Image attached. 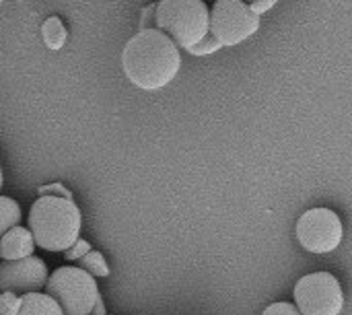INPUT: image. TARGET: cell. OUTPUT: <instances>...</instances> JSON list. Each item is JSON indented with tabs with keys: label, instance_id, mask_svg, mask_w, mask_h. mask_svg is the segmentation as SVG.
Masks as SVG:
<instances>
[{
	"label": "cell",
	"instance_id": "obj_17",
	"mask_svg": "<svg viewBox=\"0 0 352 315\" xmlns=\"http://www.w3.org/2000/svg\"><path fill=\"white\" fill-rule=\"evenodd\" d=\"M262 315H301L299 309L291 303H272L264 309Z\"/></svg>",
	"mask_w": 352,
	"mask_h": 315
},
{
	"label": "cell",
	"instance_id": "obj_20",
	"mask_svg": "<svg viewBox=\"0 0 352 315\" xmlns=\"http://www.w3.org/2000/svg\"><path fill=\"white\" fill-rule=\"evenodd\" d=\"M91 315H105V303H103L101 295H99V299H97V303H95V307H93Z\"/></svg>",
	"mask_w": 352,
	"mask_h": 315
},
{
	"label": "cell",
	"instance_id": "obj_7",
	"mask_svg": "<svg viewBox=\"0 0 352 315\" xmlns=\"http://www.w3.org/2000/svg\"><path fill=\"white\" fill-rule=\"evenodd\" d=\"M344 227L330 208H311L297 223V239L311 254H330L342 243Z\"/></svg>",
	"mask_w": 352,
	"mask_h": 315
},
{
	"label": "cell",
	"instance_id": "obj_6",
	"mask_svg": "<svg viewBox=\"0 0 352 315\" xmlns=\"http://www.w3.org/2000/svg\"><path fill=\"white\" fill-rule=\"evenodd\" d=\"M295 307L301 315H340L344 295L338 279L330 272H314L295 285Z\"/></svg>",
	"mask_w": 352,
	"mask_h": 315
},
{
	"label": "cell",
	"instance_id": "obj_9",
	"mask_svg": "<svg viewBox=\"0 0 352 315\" xmlns=\"http://www.w3.org/2000/svg\"><path fill=\"white\" fill-rule=\"evenodd\" d=\"M35 239L29 229L14 227L0 239V258L4 262H16L35 256Z\"/></svg>",
	"mask_w": 352,
	"mask_h": 315
},
{
	"label": "cell",
	"instance_id": "obj_18",
	"mask_svg": "<svg viewBox=\"0 0 352 315\" xmlns=\"http://www.w3.org/2000/svg\"><path fill=\"white\" fill-rule=\"evenodd\" d=\"M39 194L41 196H56V198H66V200H72V194L62 186V184H52V186H43L39 188Z\"/></svg>",
	"mask_w": 352,
	"mask_h": 315
},
{
	"label": "cell",
	"instance_id": "obj_2",
	"mask_svg": "<svg viewBox=\"0 0 352 315\" xmlns=\"http://www.w3.org/2000/svg\"><path fill=\"white\" fill-rule=\"evenodd\" d=\"M82 215L74 200L39 196L29 210V231L45 252H66L80 239Z\"/></svg>",
	"mask_w": 352,
	"mask_h": 315
},
{
	"label": "cell",
	"instance_id": "obj_4",
	"mask_svg": "<svg viewBox=\"0 0 352 315\" xmlns=\"http://www.w3.org/2000/svg\"><path fill=\"white\" fill-rule=\"evenodd\" d=\"M45 295L60 305L64 315H91L99 299V287L82 268L62 266L50 274Z\"/></svg>",
	"mask_w": 352,
	"mask_h": 315
},
{
	"label": "cell",
	"instance_id": "obj_14",
	"mask_svg": "<svg viewBox=\"0 0 352 315\" xmlns=\"http://www.w3.org/2000/svg\"><path fill=\"white\" fill-rule=\"evenodd\" d=\"M21 307V297L10 291H0V315H14Z\"/></svg>",
	"mask_w": 352,
	"mask_h": 315
},
{
	"label": "cell",
	"instance_id": "obj_15",
	"mask_svg": "<svg viewBox=\"0 0 352 315\" xmlns=\"http://www.w3.org/2000/svg\"><path fill=\"white\" fill-rule=\"evenodd\" d=\"M221 47H223V45H221V43H219V41H217V39H214V37L208 33V35H206V37H204L200 43L192 45L188 52H190V54H194V56H208V54H214V52H219Z\"/></svg>",
	"mask_w": 352,
	"mask_h": 315
},
{
	"label": "cell",
	"instance_id": "obj_19",
	"mask_svg": "<svg viewBox=\"0 0 352 315\" xmlns=\"http://www.w3.org/2000/svg\"><path fill=\"white\" fill-rule=\"evenodd\" d=\"M278 0H256V2H252L250 4V8L258 14V17H262L264 12H268L274 4H276Z\"/></svg>",
	"mask_w": 352,
	"mask_h": 315
},
{
	"label": "cell",
	"instance_id": "obj_10",
	"mask_svg": "<svg viewBox=\"0 0 352 315\" xmlns=\"http://www.w3.org/2000/svg\"><path fill=\"white\" fill-rule=\"evenodd\" d=\"M14 315H64L60 305L45 293H31L21 297V307Z\"/></svg>",
	"mask_w": 352,
	"mask_h": 315
},
{
	"label": "cell",
	"instance_id": "obj_12",
	"mask_svg": "<svg viewBox=\"0 0 352 315\" xmlns=\"http://www.w3.org/2000/svg\"><path fill=\"white\" fill-rule=\"evenodd\" d=\"M21 219H23V213H21V206L16 200L12 198H6V196H0V239L14 227L21 225Z\"/></svg>",
	"mask_w": 352,
	"mask_h": 315
},
{
	"label": "cell",
	"instance_id": "obj_24",
	"mask_svg": "<svg viewBox=\"0 0 352 315\" xmlns=\"http://www.w3.org/2000/svg\"><path fill=\"white\" fill-rule=\"evenodd\" d=\"M214 2H217V0H214Z\"/></svg>",
	"mask_w": 352,
	"mask_h": 315
},
{
	"label": "cell",
	"instance_id": "obj_8",
	"mask_svg": "<svg viewBox=\"0 0 352 315\" xmlns=\"http://www.w3.org/2000/svg\"><path fill=\"white\" fill-rule=\"evenodd\" d=\"M47 279L50 270L45 262L37 256L0 264V291H10L19 297L41 293L45 289Z\"/></svg>",
	"mask_w": 352,
	"mask_h": 315
},
{
	"label": "cell",
	"instance_id": "obj_21",
	"mask_svg": "<svg viewBox=\"0 0 352 315\" xmlns=\"http://www.w3.org/2000/svg\"><path fill=\"white\" fill-rule=\"evenodd\" d=\"M0 190H2V169H0Z\"/></svg>",
	"mask_w": 352,
	"mask_h": 315
},
{
	"label": "cell",
	"instance_id": "obj_3",
	"mask_svg": "<svg viewBox=\"0 0 352 315\" xmlns=\"http://www.w3.org/2000/svg\"><path fill=\"white\" fill-rule=\"evenodd\" d=\"M155 29L163 31L177 47L190 50L210 33V8L204 0H159Z\"/></svg>",
	"mask_w": 352,
	"mask_h": 315
},
{
	"label": "cell",
	"instance_id": "obj_16",
	"mask_svg": "<svg viewBox=\"0 0 352 315\" xmlns=\"http://www.w3.org/2000/svg\"><path fill=\"white\" fill-rule=\"evenodd\" d=\"M91 250H93V248H91V243H89V241L78 239L70 250H66V252H64V256H66V260H68V262H78V260H82Z\"/></svg>",
	"mask_w": 352,
	"mask_h": 315
},
{
	"label": "cell",
	"instance_id": "obj_22",
	"mask_svg": "<svg viewBox=\"0 0 352 315\" xmlns=\"http://www.w3.org/2000/svg\"><path fill=\"white\" fill-rule=\"evenodd\" d=\"M243 2H248V4H252V2H256V0H243Z\"/></svg>",
	"mask_w": 352,
	"mask_h": 315
},
{
	"label": "cell",
	"instance_id": "obj_5",
	"mask_svg": "<svg viewBox=\"0 0 352 315\" xmlns=\"http://www.w3.org/2000/svg\"><path fill=\"white\" fill-rule=\"evenodd\" d=\"M258 29L260 17L243 0H217L210 8V35L223 47L243 43Z\"/></svg>",
	"mask_w": 352,
	"mask_h": 315
},
{
	"label": "cell",
	"instance_id": "obj_13",
	"mask_svg": "<svg viewBox=\"0 0 352 315\" xmlns=\"http://www.w3.org/2000/svg\"><path fill=\"white\" fill-rule=\"evenodd\" d=\"M78 268H82L85 272H89L93 279H105L109 276V266L103 258V254L91 250L82 260H78Z\"/></svg>",
	"mask_w": 352,
	"mask_h": 315
},
{
	"label": "cell",
	"instance_id": "obj_11",
	"mask_svg": "<svg viewBox=\"0 0 352 315\" xmlns=\"http://www.w3.org/2000/svg\"><path fill=\"white\" fill-rule=\"evenodd\" d=\"M41 35H43V43L50 50H62L68 39V31H66L64 23L60 21V17L45 19L41 25Z\"/></svg>",
	"mask_w": 352,
	"mask_h": 315
},
{
	"label": "cell",
	"instance_id": "obj_1",
	"mask_svg": "<svg viewBox=\"0 0 352 315\" xmlns=\"http://www.w3.org/2000/svg\"><path fill=\"white\" fill-rule=\"evenodd\" d=\"M128 80L142 91L167 87L182 68L179 47L159 29H140L122 52Z\"/></svg>",
	"mask_w": 352,
	"mask_h": 315
},
{
	"label": "cell",
	"instance_id": "obj_23",
	"mask_svg": "<svg viewBox=\"0 0 352 315\" xmlns=\"http://www.w3.org/2000/svg\"><path fill=\"white\" fill-rule=\"evenodd\" d=\"M0 2H4V0H0Z\"/></svg>",
	"mask_w": 352,
	"mask_h": 315
}]
</instances>
